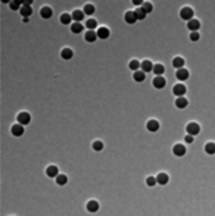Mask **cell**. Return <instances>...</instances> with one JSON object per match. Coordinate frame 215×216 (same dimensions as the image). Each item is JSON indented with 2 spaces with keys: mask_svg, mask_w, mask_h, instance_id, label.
<instances>
[{
  "mask_svg": "<svg viewBox=\"0 0 215 216\" xmlns=\"http://www.w3.org/2000/svg\"><path fill=\"white\" fill-rule=\"evenodd\" d=\"M134 14H136V17H137V21H143L145 17H147V14L144 12V10L141 7H137L136 8V11H134Z\"/></svg>",
  "mask_w": 215,
  "mask_h": 216,
  "instance_id": "cell-29",
  "label": "cell"
},
{
  "mask_svg": "<svg viewBox=\"0 0 215 216\" xmlns=\"http://www.w3.org/2000/svg\"><path fill=\"white\" fill-rule=\"evenodd\" d=\"M175 107L179 108V110H184V108L188 107V100L185 97H177L175 100Z\"/></svg>",
  "mask_w": 215,
  "mask_h": 216,
  "instance_id": "cell-18",
  "label": "cell"
},
{
  "mask_svg": "<svg viewBox=\"0 0 215 216\" xmlns=\"http://www.w3.org/2000/svg\"><path fill=\"white\" fill-rule=\"evenodd\" d=\"M145 183H147V185L150 186V187H154V186L158 183V182H156V178H154V177H148L147 179H145Z\"/></svg>",
  "mask_w": 215,
  "mask_h": 216,
  "instance_id": "cell-37",
  "label": "cell"
},
{
  "mask_svg": "<svg viewBox=\"0 0 215 216\" xmlns=\"http://www.w3.org/2000/svg\"><path fill=\"white\" fill-rule=\"evenodd\" d=\"M186 133H188L189 135H192V137H195V135H197L199 133H200V126L195 122L188 123V125H186Z\"/></svg>",
  "mask_w": 215,
  "mask_h": 216,
  "instance_id": "cell-1",
  "label": "cell"
},
{
  "mask_svg": "<svg viewBox=\"0 0 215 216\" xmlns=\"http://www.w3.org/2000/svg\"><path fill=\"white\" fill-rule=\"evenodd\" d=\"M175 77L178 78V81H179V82L186 81V79L189 78V71H188L186 69H179V70H177Z\"/></svg>",
  "mask_w": 215,
  "mask_h": 216,
  "instance_id": "cell-5",
  "label": "cell"
},
{
  "mask_svg": "<svg viewBox=\"0 0 215 216\" xmlns=\"http://www.w3.org/2000/svg\"><path fill=\"white\" fill-rule=\"evenodd\" d=\"M71 15H69V14H63V15H61V22L63 25H70L71 23Z\"/></svg>",
  "mask_w": 215,
  "mask_h": 216,
  "instance_id": "cell-32",
  "label": "cell"
},
{
  "mask_svg": "<svg viewBox=\"0 0 215 216\" xmlns=\"http://www.w3.org/2000/svg\"><path fill=\"white\" fill-rule=\"evenodd\" d=\"M189 39H191V41H199L200 40V33L199 31H192L189 34Z\"/></svg>",
  "mask_w": 215,
  "mask_h": 216,
  "instance_id": "cell-38",
  "label": "cell"
},
{
  "mask_svg": "<svg viewBox=\"0 0 215 216\" xmlns=\"http://www.w3.org/2000/svg\"><path fill=\"white\" fill-rule=\"evenodd\" d=\"M152 85L156 89H163L164 86H166V79H164L163 77H155L154 81H152Z\"/></svg>",
  "mask_w": 215,
  "mask_h": 216,
  "instance_id": "cell-12",
  "label": "cell"
},
{
  "mask_svg": "<svg viewBox=\"0 0 215 216\" xmlns=\"http://www.w3.org/2000/svg\"><path fill=\"white\" fill-rule=\"evenodd\" d=\"M92 148H93V151H96V152H100V151H103V148H104V144L100 139H96V141H93V144H92Z\"/></svg>",
  "mask_w": 215,
  "mask_h": 216,
  "instance_id": "cell-30",
  "label": "cell"
},
{
  "mask_svg": "<svg viewBox=\"0 0 215 216\" xmlns=\"http://www.w3.org/2000/svg\"><path fill=\"white\" fill-rule=\"evenodd\" d=\"M61 56H62V59H65V60H70V59L73 58V51H71L70 48H65V49H62Z\"/></svg>",
  "mask_w": 215,
  "mask_h": 216,
  "instance_id": "cell-23",
  "label": "cell"
},
{
  "mask_svg": "<svg viewBox=\"0 0 215 216\" xmlns=\"http://www.w3.org/2000/svg\"><path fill=\"white\" fill-rule=\"evenodd\" d=\"M159 127H160V125H159V122H158V120H155V119L148 120V123H147V129H148V131H151V133H156L158 130H159Z\"/></svg>",
  "mask_w": 215,
  "mask_h": 216,
  "instance_id": "cell-7",
  "label": "cell"
},
{
  "mask_svg": "<svg viewBox=\"0 0 215 216\" xmlns=\"http://www.w3.org/2000/svg\"><path fill=\"white\" fill-rule=\"evenodd\" d=\"M133 4L137 6V7H141V6L144 4V2H143V0H133Z\"/></svg>",
  "mask_w": 215,
  "mask_h": 216,
  "instance_id": "cell-40",
  "label": "cell"
},
{
  "mask_svg": "<svg viewBox=\"0 0 215 216\" xmlns=\"http://www.w3.org/2000/svg\"><path fill=\"white\" fill-rule=\"evenodd\" d=\"M21 12V15L23 18H29L30 15H32V8H30V6H22V8L19 10Z\"/></svg>",
  "mask_w": 215,
  "mask_h": 216,
  "instance_id": "cell-22",
  "label": "cell"
},
{
  "mask_svg": "<svg viewBox=\"0 0 215 216\" xmlns=\"http://www.w3.org/2000/svg\"><path fill=\"white\" fill-rule=\"evenodd\" d=\"M125 21H126V23H129V25H133L137 22V17H136V14H134V11H128L125 14Z\"/></svg>",
  "mask_w": 215,
  "mask_h": 216,
  "instance_id": "cell-13",
  "label": "cell"
},
{
  "mask_svg": "<svg viewBox=\"0 0 215 216\" xmlns=\"http://www.w3.org/2000/svg\"><path fill=\"white\" fill-rule=\"evenodd\" d=\"M129 69L133 70L134 73H136V71H138V70L141 69V63L138 62V60H136V59H134V60H132V62L129 63Z\"/></svg>",
  "mask_w": 215,
  "mask_h": 216,
  "instance_id": "cell-28",
  "label": "cell"
},
{
  "mask_svg": "<svg viewBox=\"0 0 215 216\" xmlns=\"http://www.w3.org/2000/svg\"><path fill=\"white\" fill-rule=\"evenodd\" d=\"M152 71H154V74H156V77H162V74L164 73L163 64H159V63H158V64H155Z\"/></svg>",
  "mask_w": 215,
  "mask_h": 216,
  "instance_id": "cell-24",
  "label": "cell"
},
{
  "mask_svg": "<svg viewBox=\"0 0 215 216\" xmlns=\"http://www.w3.org/2000/svg\"><path fill=\"white\" fill-rule=\"evenodd\" d=\"M17 120H18V123H19V125H22V126L29 125V123H30V115H29L27 112H21L19 115H18Z\"/></svg>",
  "mask_w": 215,
  "mask_h": 216,
  "instance_id": "cell-4",
  "label": "cell"
},
{
  "mask_svg": "<svg viewBox=\"0 0 215 216\" xmlns=\"http://www.w3.org/2000/svg\"><path fill=\"white\" fill-rule=\"evenodd\" d=\"M56 183H58L59 186H65L66 183H67V177L63 175V174H59V175L56 177Z\"/></svg>",
  "mask_w": 215,
  "mask_h": 216,
  "instance_id": "cell-31",
  "label": "cell"
},
{
  "mask_svg": "<svg viewBox=\"0 0 215 216\" xmlns=\"http://www.w3.org/2000/svg\"><path fill=\"white\" fill-rule=\"evenodd\" d=\"M84 30V26H82L81 23H78V22H74V23L71 25V31L74 34H78V33H81V31Z\"/></svg>",
  "mask_w": 215,
  "mask_h": 216,
  "instance_id": "cell-27",
  "label": "cell"
},
{
  "mask_svg": "<svg viewBox=\"0 0 215 216\" xmlns=\"http://www.w3.org/2000/svg\"><path fill=\"white\" fill-rule=\"evenodd\" d=\"M186 26H188V29L191 30V33L192 31H197L199 29H200V22H199L197 19H191L186 23Z\"/></svg>",
  "mask_w": 215,
  "mask_h": 216,
  "instance_id": "cell-14",
  "label": "cell"
},
{
  "mask_svg": "<svg viewBox=\"0 0 215 216\" xmlns=\"http://www.w3.org/2000/svg\"><path fill=\"white\" fill-rule=\"evenodd\" d=\"M173 153H174L175 156L181 157V156H184V155L186 153V148L184 147V145H181V144H175L174 147H173Z\"/></svg>",
  "mask_w": 215,
  "mask_h": 216,
  "instance_id": "cell-6",
  "label": "cell"
},
{
  "mask_svg": "<svg viewBox=\"0 0 215 216\" xmlns=\"http://www.w3.org/2000/svg\"><path fill=\"white\" fill-rule=\"evenodd\" d=\"M96 34H97V39L106 40V39H108V36H110V30L107 29V27H99V29L96 30Z\"/></svg>",
  "mask_w": 215,
  "mask_h": 216,
  "instance_id": "cell-11",
  "label": "cell"
},
{
  "mask_svg": "<svg viewBox=\"0 0 215 216\" xmlns=\"http://www.w3.org/2000/svg\"><path fill=\"white\" fill-rule=\"evenodd\" d=\"M141 8H143V10H144L145 14H150V12H152V10H154L152 4H151L150 2H144V4L141 6Z\"/></svg>",
  "mask_w": 215,
  "mask_h": 216,
  "instance_id": "cell-33",
  "label": "cell"
},
{
  "mask_svg": "<svg viewBox=\"0 0 215 216\" xmlns=\"http://www.w3.org/2000/svg\"><path fill=\"white\" fill-rule=\"evenodd\" d=\"M45 174L49 178H56L59 175V170H58V167H56V166H49V167H47Z\"/></svg>",
  "mask_w": 215,
  "mask_h": 216,
  "instance_id": "cell-15",
  "label": "cell"
},
{
  "mask_svg": "<svg viewBox=\"0 0 215 216\" xmlns=\"http://www.w3.org/2000/svg\"><path fill=\"white\" fill-rule=\"evenodd\" d=\"M173 93H174L175 96H178V97H184V94L186 93V86L179 82V84L174 85V88H173Z\"/></svg>",
  "mask_w": 215,
  "mask_h": 216,
  "instance_id": "cell-3",
  "label": "cell"
},
{
  "mask_svg": "<svg viewBox=\"0 0 215 216\" xmlns=\"http://www.w3.org/2000/svg\"><path fill=\"white\" fill-rule=\"evenodd\" d=\"M11 133H12V135H15V137H21V135H23L25 129H23V126L18 123V125H14L11 127Z\"/></svg>",
  "mask_w": 215,
  "mask_h": 216,
  "instance_id": "cell-9",
  "label": "cell"
},
{
  "mask_svg": "<svg viewBox=\"0 0 215 216\" xmlns=\"http://www.w3.org/2000/svg\"><path fill=\"white\" fill-rule=\"evenodd\" d=\"M193 10H192L191 7H184V8H181V11H179V17L182 18V19H185V21H191V19H193Z\"/></svg>",
  "mask_w": 215,
  "mask_h": 216,
  "instance_id": "cell-2",
  "label": "cell"
},
{
  "mask_svg": "<svg viewBox=\"0 0 215 216\" xmlns=\"http://www.w3.org/2000/svg\"><path fill=\"white\" fill-rule=\"evenodd\" d=\"M82 11H84V14H85V15H93V12H95V7H93L92 4H86V6L84 7V10H82Z\"/></svg>",
  "mask_w": 215,
  "mask_h": 216,
  "instance_id": "cell-35",
  "label": "cell"
},
{
  "mask_svg": "<svg viewBox=\"0 0 215 216\" xmlns=\"http://www.w3.org/2000/svg\"><path fill=\"white\" fill-rule=\"evenodd\" d=\"M169 175H167L166 172H159L156 175V182L159 183V185H162V186H164V185H167L169 183Z\"/></svg>",
  "mask_w": 215,
  "mask_h": 216,
  "instance_id": "cell-10",
  "label": "cell"
},
{
  "mask_svg": "<svg viewBox=\"0 0 215 216\" xmlns=\"http://www.w3.org/2000/svg\"><path fill=\"white\" fill-rule=\"evenodd\" d=\"M195 141V138L193 137H192V135H186V137H185V142H186V144H192V142H193Z\"/></svg>",
  "mask_w": 215,
  "mask_h": 216,
  "instance_id": "cell-39",
  "label": "cell"
},
{
  "mask_svg": "<svg viewBox=\"0 0 215 216\" xmlns=\"http://www.w3.org/2000/svg\"><path fill=\"white\" fill-rule=\"evenodd\" d=\"M97 39V34L95 30H88L86 33H85V40L88 41V43H93V41H96Z\"/></svg>",
  "mask_w": 215,
  "mask_h": 216,
  "instance_id": "cell-20",
  "label": "cell"
},
{
  "mask_svg": "<svg viewBox=\"0 0 215 216\" xmlns=\"http://www.w3.org/2000/svg\"><path fill=\"white\" fill-rule=\"evenodd\" d=\"M99 208H100V205H99V202H97V201H95V200H91V201H88V204H86V211H88V212H91V214H95V212L99 211Z\"/></svg>",
  "mask_w": 215,
  "mask_h": 216,
  "instance_id": "cell-8",
  "label": "cell"
},
{
  "mask_svg": "<svg viewBox=\"0 0 215 216\" xmlns=\"http://www.w3.org/2000/svg\"><path fill=\"white\" fill-rule=\"evenodd\" d=\"M71 18H73V19H74L75 22H78V23H80V22L85 18V14H84V11H81V10H75L74 12H73Z\"/></svg>",
  "mask_w": 215,
  "mask_h": 216,
  "instance_id": "cell-19",
  "label": "cell"
},
{
  "mask_svg": "<svg viewBox=\"0 0 215 216\" xmlns=\"http://www.w3.org/2000/svg\"><path fill=\"white\" fill-rule=\"evenodd\" d=\"M173 66L177 69V70H179V69H184V66H185V60L181 58V56H177V58L173 59Z\"/></svg>",
  "mask_w": 215,
  "mask_h": 216,
  "instance_id": "cell-17",
  "label": "cell"
},
{
  "mask_svg": "<svg viewBox=\"0 0 215 216\" xmlns=\"http://www.w3.org/2000/svg\"><path fill=\"white\" fill-rule=\"evenodd\" d=\"M40 15H41L43 18H45V19H48V18H51V17H52V10H51L49 7H47V6H45V7L41 8Z\"/></svg>",
  "mask_w": 215,
  "mask_h": 216,
  "instance_id": "cell-21",
  "label": "cell"
},
{
  "mask_svg": "<svg viewBox=\"0 0 215 216\" xmlns=\"http://www.w3.org/2000/svg\"><path fill=\"white\" fill-rule=\"evenodd\" d=\"M204 151L208 155H215V144L214 142H207L204 147Z\"/></svg>",
  "mask_w": 215,
  "mask_h": 216,
  "instance_id": "cell-25",
  "label": "cell"
},
{
  "mask_svg": "<svg viewBox=\"0 0 215 216\" xmlns=\"http://www.w3.org/2000/svg\"><path fill=\"white\" fill-rule=\"evenodd\" d=\"M133 78H134V81H137V82H143L145 79V73L138 70V71H136L133 74Z\"/></svg>",
  "mask_w": 215,
  "mask_h": 216,
  "instance_id": "cell-26",
  "label": "cell"
},
{
  "mask_svg": "<svg viewBox=\"0 0 215 216\" xmlns=\"http://www.w3.org/2000/svg\"><path fill=\"white\" fill-rule=\"evenodd\" d=\"M154 70V64L151 60H144V62H141V71H144L145 74L150 71H152Z\"/></svg>",
  "mask_w": 215,
  "mask_h": 216,
  "instance_id": "cell-16",
  "label": "cell"
},
{
  "mask_svg": "<svg viewBox=\"0 0 215 216\" xmlns=\"http://www.w3.org/2000/svg\"><path fill=\"white\" fill-rule=\"evenodd\" d=\"M8 4H10L11 10H21V8H22L21 7V2H17V0H11Z\"/></svg>",
  "mask_w": 215,
  "mask_h": 216,
  "instance_id": "cell-36",
  "label": "cell"
},
{
  "mask_svg": "<svg viewBox=\"0 0 215 216\" xmlns=\"http://www.w3.org/2000/svg\"><path fill=\"white\" fill-rule=\"evenodd\" d=\"M85 26H86L89 30H95L97 27V22L95 21V19H88L86 23H85Z\"/></svg>",
  "mask_w": 215,
  "mask_h": 216,
  "instance_id": "cell-34",
  "label": "cell"
}]
</instances>
